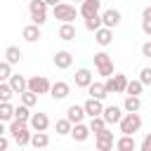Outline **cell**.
I'll return each instance as SVG.
<instances>
[{
	"instance_id": "obj_1",
	"label": "cell",
	"mask_w": 151,
	"mask_h": 151,
	"mask_svg": "<svg viewBox=\"0 0 151 151\" xmlns=\"http://www.w3.org/2000/svg\"><path fill=\"white\" fill-rule=\"evenodd\" d=\"M7 134H12V139L17 142V146L31 144V137H33V132H31V130L26 127V123H21V120H12L9 127H7Z\"/></svg>"
},
{
	"instance_id": "obj_2",
	"label": "cell",
	"mask_w": 151,
	"mask_h": 151,
	"mask_svg": "<svg viewBox=\"0 0 151 151\" xmlns=\"http://www.w3.org/2000/svg\"><path fill=\"white\" fill-rule=\"evenodd\" d=\"M52 14H54V19H59L61 24H73V19L80 14V9H76V7L68 5V2H59L57 7H52Z\"/></svg>"
},
{
	"instance_id": "obj_3",
	"label": "cell",
	"mask_w": 151,
	"mask_h": 151,
	"mask_svg": "<svg viewBox=\"0 0 151 151\" xmlns=\"http://www.w3.org/2000/svg\"><path fill=\"white\" fill-rule=\"evenodd\" d=\"M28 12H31V21L35 26H42L47 21V2L45 0H31L28 2Z\"/></svg>"
},
{
	"instance_id": "obj_4",
	"label": "cell",
	"mask_w": 151,
	"mask_h": 151,
	"mask_svg": "<svg viewBox=\"0 0 151 151\" xmlns=\"http://www.w3.org/2000/svg\"><path fill=\"white\" fill-rule=\"evenodd\" d=\"M118 125H120L123 134H132L134 137V132H139V127H142V116L139 113H125Z\"/></svg>"
},
{
	"instance_id": "obj_5",
	"label": "cell",
	"mask_w": 151,
	"mask_h": 151,
	"mask_svg": "<svg viewBox=\"0 0 151 151\" xmlns=\"http://www.w3.org/2000/svg\"><path fill=\"white\" fill-rule=\"evenodd\" d=\"M28 90L35 92V94H50L52 83H50L45 76H33V78H28Z\"/></svg>"
},
{
	"instance_id": "obj_6",
	"label": "cell",
	"mask_w": 151,
	"mask_h": 151,
	"mask_svg": "<svg viewBox=\"0 0 151 151\" xmlns=\"http://www.w3.org/2000/svg\"><path fill=\"white\" fill-rule=\"evenodd\" d=\"M123 111H125V109H120V106H106L101 118L106 120V125H116V123H120V120H123V116H125Z\"/></svg>"
},
{
	"instance_id": "obj_7",
	"label": "cell",
	"mask_w": 151,
	"mask_h": 151,
	"mask_svg": "<svg viewBox=\"0 0 151 151\" xmlns=\"http://www.w3.org/2000/svg\"><path fill=\"white\" fill-rule=\"evenodd\" d=\"M101 9V0H85L80 5V17L83 19H90V17H97Z\"/></svg>"
},
{
	"instance_id": "obj_8",
	"label": "cell",
	"mask_w": 151,
	"mask_h": 151,
	"mask_svg": "<svg viewBox=\"0 0 151 151\" xmlns=\"http://www.w3.org/2000/svg\"><path fill=\"white\" fill-rule=\"evenodd\" d=\"M68 92H71V85H68V83H64V80H57V83H52L50 97L59 101V99H66V97H68Z\"/></svg>"
},
{
	"instance_id": "obj_9",
	"label": "cell",
	"mask_w": 151,
	"mask_h": 151,
	"mask_svg": "<svg viewBox=\"0 0 151 151\" xmlns=\"http://www.w3.org/2000/svg\"><path fill=\"white\" fill-rule=\"evenodd\" d=\"M120 19H123V17H120V12H118V9H113V7L101 12V21H104V26H106V28H116V26L120 24Z\"/></svg>"
},
{
	"instance_id": "obj_10",
	"label": "cell",
	"mask_w": 151,
	"mask_h": 151,
	"mask_svg": "<svg viewBox=\"0 0 151 151\" xmlns=\"http://www.w3.org/2000/svg\"><path fill=\"white\" fill-rule=\"evenodd\" d=\"M83 106H85V113H87L90 118H99V116H104V109H106L99 99H87Z\"/></svg>"
},
{
	"instance_id": "obj_11",
	"label": "cell",
	"mask_w": 151,
	"mask_h": 151,
	"mask_svg": "<svg viewBox=\"0 0 151 151\" xmlns=\"http://www.w3.org/2000/svg\"><path fill=\"white\" fill-rule=\"evenodd\" d=\"M31 127H33V132H45L47 127H50V118H47V113H33V118H31V123H28Z\"/></svg>"
},
{
	"instance_id": "obj_12",
	"label": "cell",
	"mask_w": 151,
	"mask_h": 151,
	"mask_svg": "<svg viewBox=\"0 0 151 151\" xmlns=\"http://www.w3.org/2000/svg\"><path fill=\"white\" fill-rule=\"evenodd\" d=\"M87 113H85V106H78V104H71L68 109H66V118L73 123V125H78V123H83V118H85Z\"/></svg>"
},
{
	"instance_id": "obj_13",
	"label": "cell",
	"mask_w": 151,
	"mask_h": 151,
	"mask_svg": "<svg viewBox=\"0 0 151 151\" xmlns=\"http://www.w3.org/2000/svg\"><path fill=\"white\" fill-rule=\"evenodd\" d=\"M21 38H24L26 42H35V40H40V38H42V31H40V26H35V24H28V26H24V31H21Z\"/></svg>"
},
{
	"instance_id": "obj_14",
	"label": "cell",
	"mask_w": 151,
	"mask_h": 151,
	"mask_svg": "<svg viewBox=\"0 0 151 151\" xmlns=\"http://www.w3.org/2000/svg\"><path fill=\"white\" fill-rule=\"evenodd\" d=\"M94 80H92V71L90 68H78L76 71V87H90Z\"/></svg>"
},
{
	"instance_id": "obj_15",
	"label": "cell",
	"mask_w": 151,
	"mask_h": 151,
	"mask_svg": "<svg viewBox=\"0 0 151 151\" xmlns=\"http://www.w3.org/2000/svg\"><path fill=\"white\" fill-rule=\"evenodd\" d=\"M7 83H9V87L14 90V94H24V92L28 90V80H26L24 76H19V73H14Z\"/></svg>"
},
{
	"instance_id": "obj_16",
	"label": "cell",
	"mask_w": 151,
	"mask_h": 151,
	"mask_svg": "<svg viewBox=\"0 0 151 151\" xmlns=\"http://www.w3.org/2000/svg\"><path fill=\"white\" fill-rule=\"evenodd\" d=\"M94 40H97V45H101V47H109L111 42H113V28H99L97 33H94Z\"/></svg>"
},
{
	"instance_id": "obj_17",
	"label": "cell",
	"mask_w": 151,
	"mask_h": 151,
	"mask_svg": "<svg viewBox=\"0 0 151 151\" xmlns=\"http://www.w3.org/2000/svg\"><path fill=\"white\" fill-rule=\"evenodd\" d=\"M73 64V54L68 52V50H59L57 54H54V66L57 68H68Z\"/></svg>"
},
{
	"instance_id": "obj_18",
	"label": "cell",
	"mask_w": 151,
	"mask_h": 151,
	"mask_svg": "<svg viewBox=\"0 0 151 151\" xmlns=\"http://www.w3.org/2000/svg\"><path fill=\"white\" fill-rule=\"evenodd\" d=\"M87 94H90V99H99V101H104V99L109 97L104 83H92V85L87 87Z\"/></svg>"
},
{
	"instance_id": "obj_19",
	"label": "cell",
	"mask_w": 151,
	"mask_h": 151,
	"mask_svg": "<svg viewBox=\"0 0 151 151\" xmlns=\"http://www.w3.org/2000/svg\"><path fill=\"white\" fill-rule=\"evenodd\" d=\"M116 149L118 151H134L137 149V142H134L132 134H123V137L116 139Z\"/></svg>"
},
{
	"instance_id": "obj_20",
	"label": "cell",
	"mask_w": 151,
	"mask_h": 151,
	"mask_svg": "<svg viewBox=\"0 0 151 151\" xmlns=\"http://www.w3.org/2000/svg\"><path fill=\"white\" fill-rule=\"evenodd\" d=\"M90 125H85V123H78V125H73V130H71V137L76 139V142H85L87 137H90Z\"/></svg>"
},
{
	"instance_id": "obj_21",
	"label": "cell",
	"mask_w": 151,
	"mask_h": 151,
	"mask_svg": "<svg viewBox=\"0 0 151 151\" xmlns=\"http://www.w3.org/2000/svg\"><path fill=\"white\" fill-rule=\"evenodd\" d=\"M111 80H113V92L116 94H125V90H127V76H123V73H116V76H111Z\"/></svg>"
},
{
	"instance_id": "obj_22",
	"label": "cell",
	"mask_w": 151,
	"mask_h": 151,
	"mask_svg": "<svg viewBox=\"0 0 151 151\" xmlns=\"http://www.w3.org/2000/svg\"><path fill=\"white\" fill-rule=\"evenodd\" d=\"M59 38H61L64 42L76 40V26H73V24H61V26H59Z\"/></svg>"
},
{
	"instance_id": "obj_23",
	"label": "cell",
	"mask_w": 151,
	"mask_h": 151,
	"mask_svg": "<svg viewBox=\"0 0 151 151\" xmlns=\"http://www.w3.org/2000/svg\"><path fill=\"white\" fill-rule=\"evenodd\" d=\"M21 57H24V54H21V50H19L17 45H9V47L5 50V61H7V64H19Z\"/></svg>"
},
{
	"instance_id": "obj_24",
	"label": "cell",
	"mask_w": 151,
	"mask_h": 151,
	"mask_svg": "<svg viewBox=\"0 0 151 151\" xmlns=\"http://www.w3.org/2000/svg\"><path fill=\"white\" fill-rule=\"evenodd\" d=\"M123 109H125V113H137V111L142 109V99H139V97H125Z\"/></svg>"
},
{
	"instance_id": "obj_25",
	"label": "cell",
	"mask_w": 151,
	"mask_h": 151,
	"mask_svg": "<svg viewBox=\"0 0 151 151\" xmlns=\"http://www.w3.org/2000/svg\"><path fill=\"white\" fill-rule=\"evenodd\" d=\"M47 144H50L47 132H33V137H31V146L33 149H45Z\"/></svg>"
},
{
	"instance_id": "obj_26",
	"label": "cell",
	"mask_w": 151,
	"mask_h": 151,
	"mask_svg": "<svg viewBox=\"0 0 151 151\" xmlns=\"http://www.w3.org/2000/svg\"><path fill=\"white\" fill-rule=\"evenodd\" d=\"M14 111H17V109H14L9 101H7V104H0V120H2V123H12V120H14Z\"/></svg>"
},
{
	"instance_id": "obj_27",
	"label": "cell",
	"mask_w": 151,
	"mask_h": 151,
	"mask_svg": "<svg viewBox=\"0 0 151 151\" xmlns=\"http://www.w3.org/2000/svg\"><path fill=\"white\" fill-rule=\"evenodd\" d=\"M92 59H94V66H97V71H101V68H106V66H111V64H113V61H111V57H109L106 52H97Z\"/></svg>"
},
{
	"instance_id": "obj_28",
	"label": "cell",
	"mask_w": 151,
	"mask_h": 151,
	"mask_svg": "<svg viewBox=\"0 0 151 151\" xmlns=\"http://www.w3.org/2000/svg\"><path fill=\"white\" fill-rule=\"evenodd\" d=\"M31 118H33V113H31V109L28 106H17V111H14V120H21V123H31Z\"/></svg>"
},
{
	"instance_id": "obj_29",
	"label": "cell",
	"mask_w": 151,
	"mask_h": 151,
	"mask_svg": "<svg viewBox=\"0 0 151 151\" xmlns=\"http://www.w3.org/2000/svg\"><path fill=\"white\" fill-rule=\"evenodd\" d=\"M54 130H57V134H71L73 123H71L68 118H59V120L54 123Z\"/></svg>"
},
{
	"instance_id": "obj_30",
	"label": "cell",
	"mask_w": 151,
	"mask_h": 151,
	"mask_svg": "<svg viewBox=\"0 0 151 151\" xmlns=\"http://www.w3.org/2000/svg\"><path fill=\"white\" fill-rule=\"evenodd\" d=\"M85 28H87V31H92V33H97L99 28H104L101 14H97V17H90V19H85Z\"/></svg>"
},
{
	"instance_id": "obj_31",
	"label": "cell",
	"mask_w": 151,
	"mask_h": 151,
	"mask_svg": "<svg viewBox=\"0 0 151 151\" xmlns=\"http://www.w3.org/2000/svg\"><path fill=\"white\" fill-rule=\"evenodd\" d=\"M142 90H144V83H142V80H130V83H127L125 94H127V97H139V94H142Z\"/></svg>"
},
{
	"instance_id": "obj_32",
	"label": "cell",
	"mask_w": 151,
	"mask_h": 151,
	"mask_svg": "<svg viewBox=\"0 0 151 151\" xmlns=\"http://www.w3.org/2000/svg\"><path fill=\"white\" fill-rule=\"evenodd\" d=\"M19 97H21V104H24V106H28V109H31V106H35V101H38V94H35V92H31V90H26V92H24V94H19Z\"/></svg>"
},
{
	"instance_id": "obj_33",
	"label": "cell",
	"mask_w": 151,
	"mask_h": 151,
	"mask_svg": "<svg viewBox=\"0 0 151 151\" xmlns=\"http://www.w3.org/2000/svg\"><path fill=\"white\" fill-rule=\"evenodd\" d=\"M12 94H14V90L9 87V83H0V99H2V104H7L12 99Z\"/></svg>"
},
{
	"instance_id": "obj_34",
	"label": "cell",
	"mask_w": 151,
	"mask_h": 151,
	"mask_svg": "<svg viewBox=\"0 0 151 151\" xmlns=\"http://www.w3.org/2000/svg\"><path fill=\"white\" fill-rule=\"evenodd\" d=\"M12 76H14V73H12V64L2 61V64H0V80H2V83H7Z\"/></svg>"
},
{
	"instance_id": "obj_35",
	"label": "cell",
	"mask_w": 151,
	"mask_h": 151,
	"mask_svg": "<svg viewBox=\"0 0 151 151\" xmlns=\"http://www.w3.org/2000/svg\"><path fill=\"white\" fill-rule=\"evenodd\" d=\"M104 127H106V120H104L101 116H99V118H90V130H92L94 134H97L99 130H104Z\"/></svg>"
},
{
	"instance_id": "obj_36",
	"label": "cell",
	"mask_w": 151,
	"mask_h": 151,
	"mask_svg": "<svg viewBox=\"0 0 151 151\" xmlns=\"http://www.w3.org/2000/svg\"><path fill=\"white\" fill-rule=\"evenodd\" d=\"M94 137H97V142H113V132H111L109 127H104V130H99V132H97Z\"/></svg>"
},
{
	"instance_id": "obj_37",
	"label": "cell",
	"mask_w": 151,
	"mask_h": 151,
	"mask_svg": "<svg viewBox=\"0 0 151 151\" xmlns=\"http://www.w3.org/2000/svg\"><path fill=\"white\" fill-rule=\"evenodd\" d=\"M139 80H142L144 85H151V66H144V68L139 71Z\"/></svg>"
},
{
	"instance_id": "obj_38",
	"label": "cell",
	"mask_w": 151,
	"mask_h": 151,
	"mask_svg": "<svg viewBox=\"0 0 151 151\" xmlns=\"http://www.w3.org/2000/svg\"><path fill=\"white\" fill-rule=\"evenodd\" d=\"M139 151H151V132H146V134H144V139H142V146H139Z\"/></svg>"
},
{
	"instance_id": "obj_39",
	"label": "cell",
	"mask_w": 151,
	"mask_h": 151,
	"mask_svg": "<svg viewBox=\"0 0 151 151\" xmlns=\"http://www.w3.org/2000/svg\"><path fill=\"white\" fill-rule=\"evenodd\" d=\"M116 142H97V151H111Z\"/></svg>"
},
{
	"instance_id": "obj_40",
	"label": "cell",
	"mask_w": 151,
	"mask_h": 151,
	"mask_svg": "<svg viewBox=\"0 0 151 151\" xmlns=\"http://www.w3.org/2000/svg\"><path fill=\"white\" fill-rule=\"evenodd\" d=\"M142 31L146 35H151V19H142Z\"/></svg>"
},
{
	"instance_id": "obj_41",
	"label": "cell",
	"mask_w": 151,
	"mask_h": 151,
	"mask_svg": "<svg viewBox=\"0 0 151 151\" xmlns=\"http://www.w3.org/2000/svg\"><path fill=\"white\" fill-rule=\"evenodd\" d=\"M142 57H149V59H151V40L142 45Z\"/></svg>"
},
{
	"instance_id": "obj_42",
	"label": "cell",
	"mask_w": 151,
	"mask_h": 151,
	"mask_svg": "<svg viewBox=\"0 0 151 151\" xmlns=\"http://www.w3.org/2000/svg\"><path fill=\"white\" fill-rule=\"evenodd\" d=\"M7 146H9V139H7V134H2L0 137V151H7Z\"/></svg>"
},
{
	"instance_id": "obj_43",
	"label": "cell",
	"mask_w": 151,
	"mask_h": 151,
	"mask_svg": "<svg viewBox=\"0 0 151 151\" xmlns=\"http://www.w3.org/2000/svg\"><path fill=\"white\" fill-rule=\"evenodd\" d=\"M142 19H151V7H144V12H142Z\"/></svg>"
},
{
	"instance_id": "obj_44",
	"label": "cell",
	"mask_w": 151,
	"mask_h": 151,
	"mask_svg": "<svg viewBox=\"0 0 151 151\" xmlns=\"http://www.w3.org/2000/svg\"><path fill=\"white\" fill-rule=\"evenodd\" d=\"M45 2H47V7H50V5H52V7H57V5H59V0H45Z\"/></svg>"
},
{
	"instance_id": "obj_45",
	"label": "cell",
	"mask_w": 151,
	"mask_h": 151,
	"mask_svg": "<svg viewBox=\"0 0 151 151\" xmlns=\"http://www.w3.org/2000/svg\"><path fill=\"white\" fill-rule=\"evenodd\" d=\"M73 2H80V5H83V2H85V0H73Z\"/></svg>"
}]
</instances>
